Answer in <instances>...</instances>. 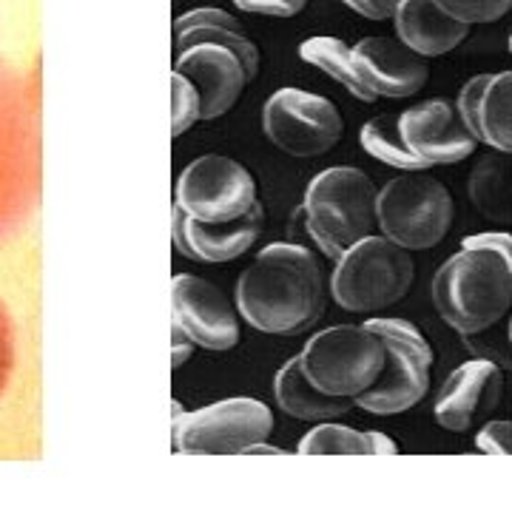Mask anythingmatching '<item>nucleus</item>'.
I'll return each instance as SVG.
<instances>
[{
  "label": "nucleus",
  "mask_w": 512,
  "mask_h": 512,
  "mask_svg": "<svg viewBox=\"0 0 512 512\" xmlns=\"http://www.w3.org/2000/svg\"><path fill=\"white\" fill-rule=\"evenodd\" d=\"M325 308L322 268L311 248L274 242L239 276L237 311L259 333H293Z\"/></svg>",
  "instance_id": "1"
},
{
  "label": "nucleus",
  "mask_w": 512,
  "mask_h": 512,
  "mask_svg": "<svg viewBox=\"0 0 512 512\" xmlns=\"http://www.w3.org/2000/svg\"><path fill=\"white\" fill-rule=\"evenodd\" d=\"M433 302L461 336L495 328L512 308V262L484 234L467 237L433 279Z\"/></svg>",
  "instance_id": "2"
},
{
  "label": "nucleus",
  "mask_w": 512,
  "mask_h": 512,
  "mask_svg": "<svg viewBox=\"0 0 512 512\" xmlns=\"http://www.w3.org/2000/svg\"><path fill=\"white\" fill-rule=\"evenodd\" d=\"M376 185L359 168L336 165L316 174L305 191L302 217L308 234L328 259H339L353 242L376 231Z\"/></svg>",
  "instance_id": "3"
},
{
  "label": "nucleus",
  "mask_w": 512,
  "mask_h": 512,
  "mask_svg": "<svg viewBox=\"0 0 512 512\" xmlns=\"http://www.w3.org/2000/svg\"><path fill=\"white\" fill-rule=\"evenodd\" d=\"M416 279L410 251L384 234H370L353 242L336 259L330 276L333 302L350 313H373L396 305Z\"/></svg>",
  "instance_id": "4"
},
{
  "label": "nucleus",
  "mask_w": 512,
  "mask_h": 512,
  "mask_svg": "<svg viewBox=\"0 0 512 512\" xmlns=\"http://www.w3.org/2000/svg\"><path fill=\"white\" fill-rule=\"evenodd\" d=\"M365 328L379 333L384 342V365L379 379L362 390L353 404L373 416H396L427 396L433 348L407 319H370Z\"/></svg>",
  "instance_id": "5"
},
{
  "label": "nucleus",
  "mask_w": 512,
  "mask_h": 512,
  "mask_svg": "<svg viewBox=\"0 0 512 512\" xmlns=\"http://www.w3.org/2000/svg\"><path fill=\"white\" fill-rule=\"evenodd\" d=\"M456 205L427 168L404 171L376 194V220L387 239L407 251L436 248L453 225Z\"/></svg>",
  "instance_id": "6"
},
{
  "label": "nucleus",
  "mask_w": 512,
  "mask_h": 512,
  "mask_svg": "<svg viewBox=\"0 0 512 512\" xmlns=\"http://www.w3.org/2000/svg\"><path fill=\"white\" fill-rule=\"evenodd\" d=\"M299 362L325 396L356 399L382 373L384 342L365 325H336L316 333L299 353Z\"/></svg>",
  "instance_id": "7"
},
{
  "label": "nucleus",
  "mask_w": 512,
  "mask_h": 512,
  "mask_svg": "<svg viewBox=\"0 0 512 512\" xmlns=\"http://www.w3.org/2000/svg\"><path fill=\"white\" fill-rule=\"evenodd\" d=\"M274 433V413L259 399H222L194 413L174 407V450L183 456L248 453Z\"/></svg>",
  "instance_id": "8"
},
{
  "label": "nucleus",
  "mask_w": 512,
  "mask_h": 512,
  "mask_svg": "<svg viewBox=\"0 0 512 512\" xmlns=\"http://www.w3.org/2000/svg\"><path fill=\"white\" fill-rule=\"evenodd\" d=\"M256 202L251 171L222 154H205L185 165L174 185V208L202 222L239 220Z\"/></svg>",
  "instance_id": "9"
},
{
  "label": "nucleus",
  "mask_w": 512,
  "mask_h": 512,
  "mask_svg": "<svg viewBox=\"0 0 512 512\" xmlns=\"http://www.w3.org/2000/svg\"><path fill=\"white\" fill-rule=\"evenodd\" d=\"M262 128L268 140L291 157H319L345 134L342 114L328 97L291 86L268 97L262 111Z\"/></svg>",
  "instance_id": "10"
},
{
  "label": "nucleus",
  "mask_w": 512,
  "mask_h": 512,
  "mask_svg": "<svg viewBox=\"0 0 512 512\" xmlns=\"http://www.w3.org/2000/svg\"><path fill=\"white\" fill-rule=\"evenodd\" d=\"M171 322L191 345L228 350L239 342L237 313L228 296L200 276L180 274L171 282Z\"/></svg>",
  "instance_id": "11"
},
{
  "label": "nucleus",
  "mask_w": 512,
  "mask_h": 512,
  "mask_svg": "<svg viewBox=\"0 0 512 512\" xmlns=\"http://www.w3.org/2000/svg\"><path fill=\"white\" fill-rule=\"evenodd\" d=\"M399 131L404 146L421 163L453 165L467 160L476 151V134L467 128L458 106L450 100H424L419 106L399 114Z\"/></svg>",
  "instance_id": "12"
},
{
  "label": "nucleus",
  "mask_w": 512,
  "mask_h": 512,
  "mask_svg": "<svg viewBox=\"0 0 512 512\" xmlns=\"http://www.w3.org/2000/svg\"><path fill=\"white\" fill-rule=\"evenodd\" d=\"M174 72L188 77L200 94V120L228 114L251 80L242 60L222 43H191L180 49L174 57Z\"/></svg>",
  "instance_id": "13"
},
{
  "label": "nucleus",
  "mask_w": 512,
  "mask_h": 512,
  "mask_svg": "<svg viewBox=\"0 0 512 512\" xmlns=\"http://www.w3.org/2000/svg\"><path fill=\"white\" fill-rule=\"evenodd\" d=\"M350 52H353L359 80L365 83V89L376 100L379 97H390V100L410 97V94L421 92L430 77L427 57L404 46L402 40L365 37Z\"/></svg>",
  "instance_id": "14"
},
{
  "label": "nucleus",
  "mask_w": 512,
  "mask_h": 512,
  "mask_svg": "<svg viewBox=\"0 0 512 512\" xmlns=\"http://www.w3.org/2000/svg\"><path fill=\"white\" fill-rule=\"evenodd\" d=\"M501 367L490 359H470L456 367L436 396V421L450 433H467L501 402Z\"/></svg>",
  "instance_id": "15"
},
{
  "label": "nucleus",
  "mask_w": 512,
  "mask_h": 512,
  "mask_svg": "<svg viewBox=\"0 0 512 512\" xmlns=\"http://www.w3.org/2000/svg\"><path fill=\"white\" fill-rule=\"evenodd\" d=\"M262 222H265V214H262L259 202L245 217L228 222L194 220V217L183 214L180 208H174L171 237H174L177 251L188 259L220 265V262L237 259L254 245L262 234Z\"/></svg>",
  "instance_id": "16"
},
{
  "label": "nucleus",
  "mask_w": 512,
  "mask_h": 512,
  "mask_svg": "<svg viewBox=\"0 0 512 512\" xmlns=\"http://www.w3.org/2000/svg\"><path fill=\"white\" fill-rule=\"evenodd\" d=\"M456 106L478 143L512 151V72L473 77L458 94Z\"/></svg>",
  "instance_id": "17"
},
{
  "label": "nucleus",
  "mask_w": 512,
  "mask_h": 512,
  "mask_svg": "<svg viewBox=\"0 0 512 512\" xmlns=\"http://www.w3.org/2000/svg\"><path fill=\"white\" fill-rule=\"evenodd\" d=\"M390 18H396L399 40L421 57L447 55L470 35V26L450 18L436 0H402Z\"/></svg>",
  "instance_id": "18"
},
{
  "label": "nucleus",
  "mask_w": 512,
  "mask_h": 512,
  "mask_svg": "<svg viewBox=\"0 0 512 512\" xmlns=\"http://www.w3.org/2000/svg\"><path fill=\"white\" fill-rule=\"evenodd\" d=\"M191 43H222L242 60L251 80L259 72V52H256L254 40L222 9H191L174 20V52H180Z\"/></svg>",
  "instance_id": "19"
},
{
  "label": "nucleus",
  "mask_w": 512,
  "mask_h": 512,
  "mask_svg": "<svg viewBox=\"0 0 512 512\" xmlns=\"http://www.w3.org/2000/svg\"><path fill=\"white\" fill-rule=\"evenodd\" d=\"M274 393L279 407L302 421H330L336 416H345L353 399H339V396H325L322 390H316L311 379L305 376L299 356H293L291 362L279 367L274 379Z\"/></svg>",
  "instance_id": "20"
},
{
  "label": "nucleus",
  "mask_w": 512,
  "mask_h": 512,
  "mask_svg": "<svg viewBox=\"0 0 512 512\" xmlns=\"http://www.w3.org/2000/svg\"><path fill=\"white\" fill-rule=\"evenodd\" d=\"M470 200L493 222L512 225V151L484 154L470 174Z\"/></svg>",
  "instance_id": "21"
},
{
  "label": "nucleus",
  "mask_w": 512,
  "mask_h": 512,
  "mask_svg": "<svg viewBox=\"0 0 512 512\" xmlns=\"http://www.w3.org/2000/svg\"><path fill=\"white\" fill-rule=\"evenodd\" d=\"M299 456H396L399 444L384 433H359L345 424H319L296 447Z\"/></svg>",
  "instance_id": "22"
},
{
  "label": "nucleus",
  "mask_w": 512,
  "mask_h": 512,
  "mask_svg": "<svg viewBox=\"0 0 512 512\" xmlns=\"http://www.w3.org/2000/svg\"><path fill=\"white\" fill-rule=\"evenodd\" d=\"M299 55H302V60H308L311 66L330 74L336 83H342L353 97H359V100H365V103H373V100H376V97L365 89V83L359 80L356 63H353V52H350V46L345 40H339V37H308V40L299 46Z\"/></svg>",
  "instance_id": "23"
},
{
  "label": "nucleus",
  "mask_w": 512,
  "mask_h": 512,
  "mask_svg": "<svg viewBox=\"0 0 512 512\" xmlns=\"http://www.w3.org/2000/svg\"><path fill=\"white\" fill-rule=\"evenodd\" d=\"M359 143L365 148L370 157H376L379 163L399 168V171H419L427 168L419 157L404 146L402 131H399V117H376L362 126L359 131Z\"/></svg>",
  "instance_id": "24"
},
{
  "label": "nucleus",
  "mask_w": 512,
  "mask_h": 512,
  "mask_svg": "<svg viewBox=\"0 0 512 512\" xmlns=\"http://www.w3.org/2000/svg\"><path fill=\"white\" fill-rule=\"evenodd\" d=\"M200 120V94L191 80L171 72V137H180Z\"/></svg>",
  "instance_id": "25"
},
{
  "label": "nucleus",
  "mask_w": 512,
  "mask_h": 512,
  "mask_svg": "<svg viewBox=\"0 0 512 512\" xmlns=\"http://www.w3.org/2000/svg\"><path fill=\"white\" fill-rule=\"evenodd\" d=\"M450 18L461 20L467 26L476 23H495L512 9V0H436Z\"/></svg>",
  "instance_id": "26"
},
{
  "label": "nucleus",
  "mask_w": 512,
  "mask_h": 512,
  "mask_svg": "<svg viewBox=\"0 0 512 512\" xmlns=\"http://www.w3.org/2000/svg\"><path fill=\"white\" fill-rule=\"evenodd\" d=\"M476 447L487 456H512V421H490L478 430Z\"/></svg>",
  "instance_id": "27"
},
{
  "label": "nucleus",
  "mask_w": 512,
  "mask_h": 512,
  "mask_svg": "<svg viewBox=\"0 0 512 512\" xmlns=\"http://www.w3.org/2000/svg\"><path fill=\"white\" fill-rule=\"evenodd\" d=\"M242 12L251 15H268V18H291L305 9L308 0H234Z\"/></svg>",
  "instance_id": "28"
},
{
  "label": "nucleus",
  "mask_w": 512,
  "mask_h": 512,
  "mask_svg": "<svg viewBox=\"0 0 512 512\" xmlns=\"http://www.w3.org/2000/svg\"><path fill=\"white\" fill-rule=\"evenodd\" d=\"M342 3H345V6H350L356 15H362V18H367V20H387L382 12L373 6V0H342Z\"/></svg>",
  "instance_id": "29"
},
{
  "label": "nucleus",
  "mask_w": 512,
  "mask_h": 512,
  "mask_svg": "<svg viewBox=\"0 0 512 512\" xmlns=\"http://www.w3.org/2000/svg\"><path fill=\"white\" fill-rule=\"evenodd\" d=\"M399 3H402V0H373V6L382 12L384 18H390V15H393V9H396Z\"/></svg>",
  "instance_id": "30"
},
{
  "label": "nucleus",
  "mask_w": 512,
  "mask_h": 512,
  "mask_svg": "<svg viewBox=\"0 0 512 512\" xmlns=\"http://www.w3.org/2000/svg\"><path fill=\"white\" fill-rule=\"evenodd\" d=\"M507 333H510V342H512V319H510V330H507Z\"/></svg>",
  "instance_id": "31"
},
{
  "label": "nucleus",
  "mask_w": 512,
  "mask_h": 512,
  "mask_svg": "<svg viewBox=\"0 0 512 512\" xmlns=\"http://www.w3.org/2000/svg\"><path fill=\"white\" fill-rule=\"evenodd\" d=\"M510 52H512V35H510Z\"/></svg>",
  "instance_id": "32"
}]
</instances>
